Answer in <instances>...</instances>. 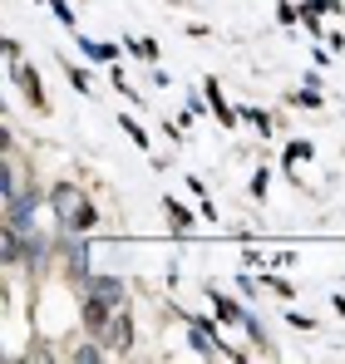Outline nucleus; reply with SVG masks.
<instances>
[{"label": "nucleus", "instance_id": "f257e3e1", "mask_svg": "<svg viewBox=\"0 0 345 364\" xmlns=\"http://www.w3.org/2000/svg\"><path fill=\"white\" fill-rule=\"evenodd\" d=\"M55 202H60V212H64V217H79V227H89V222H94V217H89V207H84L69 187H60V192H55Z\"/></svg>", "mask_w": 345, "mask_h": 364}]
</instances>
